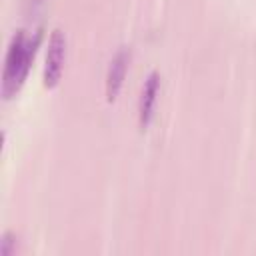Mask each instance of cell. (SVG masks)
<instances>
[{"label":"cell","mask_w":256,"mask_h":256,"mask_svg":"<svg viewBox=\"0 0 256 256\" xmlns=\"http://www.w3.org/2000/svg\"><path fill=\"white\" fill-rule=\"evenodd\" d=\"M40 38H42L40 30L34 34V40H28L24 30H18L12 36L8 52H6L4 72H2V96H4V100H10L22 88V84L28 76L30 64L34 60L36 46H38Z\"/></svg>","instance_id":"6da1fadb"},{"label":"cell","mask_w":256,"mask_h":256,"mask_svg":"<svg viewBox=\"0 0 256 256\" xmlns=\"http://www.w3.org/2000/svg\"><path fill=\"white\" fill-rule=\"evenodd\" d=\"M64 52H66V38L60 30H54L48 40L46 50V64H44V86L56 88L62 78L64 68Z\"/></svg>","instance_id":"7a4b0ae2"},{"label":"cell","mask_w":256,"mask_h":256,"mask_svg":"<svg viewBox=\"0 0 256 256\" xmlns=\"http://www.w3.org/2000/svg\"><path fill=\"white\" fill-rule=\"evenodd\" d=\"M126 68H128V50L120 48L110 64H108V72H106V100L114 102L116 96L120 94V88L124 84V76H126Z\"/></svg>","instance_id":"3957f363"},{"label":"cell","mask_w":256,"mask_h":256,"mask_svg":"<svg viewBox=\"0 0 256 256\" xmlns=\"http://www.w3.org/2000/svg\"><path fill=\"white\" fill-rule=\"evenodd\" d=\"M158 88H160V76L158 72H150L148 78L144 80V88L140 94V104H138V122L140 128L146 130L150 120H152V112H154V102L158 96Z\"/></svg>","instance_id":"277c9868"},{"label":"cell","mask_w":256,"mask_h":256,"mask_svg":"<svg viewBox=\"0 0 256 256\" xmlns=\"http://www.w3.org/2000/svg\"><path fill=\"white\" fill-rule=\"evenodd\" d=\"M14 244H16L14 234L6 232V234L2 236V242H0V254H2V256H12V252H14Z\"/></svg>","instance_id":"5b68a950"}]
</instances>
